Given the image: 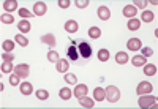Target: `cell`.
<instances>
[{"label": "cell", "instance_id": "836d02e7", "mask_svg": "<svg viewBox=\"0 0 158 109\" xmlns=\"http://www.w3.org/2000/svg\"><path fill=\"white\" fill-rule=\"evenodd\" d=\"M19 16H21V18H24L25 21H27V19H30V18H32V13H30L29 10H25V8H21V10H19Z\"/></svg>", "mask_w": 158, "mask_h": 109}, {"label": "cell", "instance_id": "52a82bcc", "mask_svg": "<svg viewBox=\"0 0 158 109\" xmlns=\"http://www.w3.org/2000/svg\"><path fill=\"white\" fill-rule=\"evenodd\" d=\"M56 68H57L59 73H67L68 68H70V63H68L67 59H60V60L56 63Z\"/></svg>", "mask_w": 158, "mask_h": 109}, {"label": "cell", "instance_id": "74e56055", "mask_svg": "<svg viewBox=\"0 0 158 109\" xmlns=\"http://www.w3.org/2000/svg\"><path fill=\"white\" fill-rule=\"evenodd\" d=\"M19 81H21V76H18V74H11V78H10V84H11V86H18V84H19Z\"/></svg>", "mask_w": 158, "mask_h": 109}, {"label": "cell", "instance_id": "7c38bea8", "mask_svg": "<svg viewBox=\"0 0 158 109\" xmlns=\"http://www.w3.org/2000/svg\"><path fill=\"white\" fill-rule=\"evenodd\" d=\"M85 93H87V86H84V84L76 86V89H74V95H76V98H77V100H79V98H82V97H85Z\"/></svg>", "mask_w": 158, "mask_h": 109}, {"label": "cell", "instance_id": "d590c367", "mask_svg": "<svg viewBox=\"0 0 158 109\" xmlns=\"http://www.w3.org/2000/svg\"><path fill=\"white\" fill-rule=\"evenodd\" d=\"M133 6H135V8L144 10V8L147 6V2H144V0H135V2H133Z\"/></svg>", "mask_w": 158, "mask_h": 109}, {"label": "cell", "instance_id": "60d3db41", "mask_svg": "<svg viewBox=\"0 0 158 109\" xmlns=\"http://www.w3.org/2000/svg\"><path fill=\"white\" fill-rule=\"evenodd\" d=\"M57 3H59L60 8H68V6H70V2H68V0H59Z\"/></svg>", "mask_w": 158, "mask_h": 109}, {"label": "cell", "instance_id": "5bb4252c", "mask_svg": "<svg viewBox=\"0 0 158 109\" xmlns=\"http://www.w3.org/2000/svg\"><path fill=\"white\" fill-rule=\"evenodd\" d=\"M65 30H67L68 33H74V32H77V22L76 21H67L65 22Z\"/></svg>", "mask_w": 158, "mask_h": 109}, {"label": "cell", "instance_id": "d6a6232c", "mask_svg": "<svg viewBox=\"0 0 158 109\" xmlns=\"http://www.w3.org/2000/svg\"><path fill=\"white\" fill-rule=\"evenodd\" d=\"M48 59H49V62H54V63H57V62L60 60V59H59V54H57L56 51H49Z\"/></svg>", "mask_w": 158, "mask_h": 109}, {"label": "cell", "instance_id": "cb8c5ba5", "mask_svg": "<svg viewBox=\"0 0 158 109\" xmlns=\"http://www.w3.org/2000/svg\"><path fill=\"white\" fill-rule=\"evenodd\" d=\"M89 36L94 38V40H97V38L101 36V30L98 29V27H90V29H89Z\"/></svg>", "mask_w": 158, "mask_h": 109}, {"label": "cell", "instance_id": "83f0119b", "mask_svg": "<svg viewBox=\"0 0 158 109\" xmlns=\"http://www.w3.org/2000/svg\"><path fill=\"white\" fill-rule=\"evenodd\" d=\"M98 59H100L101 62H106V60L109 59V52H108V49H100V51H98Z\"/></svg>", "mask_w": 158, "mask_h": 109}, {"label": "cell", "instance_id": "8d00e7d4", "mask_svg": "<svg viewBox=\"0 0 158 109\" xmlns=\"http://www.w3.org/2000/svg\"><path fill=\"white\" fill-rule=\"evenodd\" d=\"M74 5H76L77 8H85L87 5H90V2H89V0H76Z\"/></svg>", "mask_w": 158, "mask_h": 109}, {"label": "cell", "instance_id": "9c48e42d", "mask_svg": "<svg viewBox=\"0 0 158 109\" xmlns=\"http://www.w3.org/2000/svg\"><path fill=\"white\" fill-rule=\"evenodd\" d=\"M136 92L139 93V95H142V93H150L152 92V84L150 82H141L139 86H138V89H136Z\"/></svg>", "mask_w": 158, "mask_h": 109}, {"label": "cell", "instance_id": "7a4b0ae2", "mask_svg": "<svg viewBox=\"0 0 158 109\" xmlns=\"http://www.w3.org/2000/svg\"><path fill=\"white\" fill-rule=\"evenodd\" d=\"M156 104H158V100L156 98H153V97H150V95H141V98H139V107H142V109H146V107H156Z\"/></svg>", "mask_w": 158, "mask_h": 109}, {"label": "cell", "instance_id": "4fadbf2b", "mask_svg": "<svg viewBox=\"0 0 158 109\" xmlns=\"http://www.w3.org/2000/svg\"><path fill=\"white\" fill-rule=\"evenodd\" d=\"M127 27H128V30H131V32L139 30V27H141V21H139V19H136V18H133V19H130V21H128Z\"/></svg>", "mask_w": 158, "mask_h": 109}, {"label": "cell", "instance_id": "3957f363", "mask_svg": "<svg viewBox=\"0 0 158 109\" xmlns=\"http://www.w3.org/2000/svg\"><path fill=\"white\" fill-rule=\"evenodd\" d=\"M15 71H16L18 76H21L22 79H25V78H29V74H30V66L27 63H19V65H16Z\"/></svg>", "mask_w": 158, "mask_h": 109}, {"label": "cell", "instance_id": "277c9868", "mask_svg": "<svg viewBox=\"0 0 158 109\" xmlns=\"http://www.w3.org/2000/svg\"><path fill=\"white\" fill-rule=\"evenodd\" d=\"M77 49H79V56H82L84 59H89V57L92 56V46H90L89 43H85V41L79 43Z\"/></svg>", "mask_w": 158, "mask_h": 109}, {"label": "cell", "instance_id": "ac0fdd59", "mask_svg": "<svg viewBox=\"0 0 158 109\" xmlns=\"http://www.w3.org/2000/svg\"><path fill=\"white\" fill-rule=\"evenodd\" d=\"M77 56H79V52H77V46L71 44V46L68 48V57H70V60L76 62V60H77Z\"/></svg>", "mask_w": 158, "mask_h": 109}, {"label": "cell", "instance_id": "ffe728a7", "mask_svg": "<svg viewBox=\"0 0 158 109\" xmlns=\"http://www.w3.org/2000/svg\"><path fill=\"white\" fill-rule=\"evenodd\" d=\"M144 73H146V76H153V74H156V66L152 65V63H146V65H144Z\"/></svg>", "mask_w": 158, "mask_h": 109}, {"label": "cell", "instance_id": "484cf974", "mask_svg": "<svg viewBox=\"0 0 158 109\" xmlns=\"http://www.w3.org/2000/svg\"><path fill=\"white\" fill-rule=\"evenodd\" d=\"M2 46H3V51L5 52H11L13 49H15V43H13L11 40H5V41L2 43Z\"/></svg>", "mask_w": 158, "mask_h": 109}, {"label": "cell", "instance_id": "4dcf8cb0", "mask_svg": "<svg viewBox=\"0 0 158 109\" xmlns=\"http://www.w3.org/2000/svg\"><path fill=\"white\" fill-rule=\"evenodd\" d=\"M36 98L44 101V100H48V98H49V93H48L46 90H43V89H40V90L36 92Z\"/></svg>", "mask_w": 158, "mask_h": 109}, {"label": "cell", "instance_id": "7402d4cb", "mask_svg": "<svg viewBox=\"0 0 158 109\" xmlns=\"http://www.w3.org/2000/svg\"><path fill=\"white\" fill-rule=\"evenodd\" d=\"M115 62L118 63V65H125L127 62H128V56L125 52H117V56H115Z\"/></svg>", "mask_w": 158, "mask_h": 109}, {"label": "cell", "instance_id": "d4e9b609", "mask_svg": "<svg viewBox=\"0 0 158 109\" xmlns=\"http://www.w3.org/2000/svg\"><path fill=\"white\" fill-rule=\"evenodd\" d=\"M60 98L62 100H70L71 98V90L70 89H67V87H63V89H60Z\"/></svg>", "mask_w": 158, "mask_h": 109}, {"label": "cell", "instance_id": "30bf717a", "mask_svg": "<svg viewBox=\"0 0 158 109\" xmlns=\"http://www.w3.org/2000/svg\"><path fill=\"white\" fill-rule=\"evenodd\" d=\"M41 43H44V44H48V46H56V36L52 35V33H46V35H43L41 36Z\"/></svg>", "mask_w": 158, "mask_h": 109}, {"label": "cell", "instance_id": "5b68a950", "mask_svg": "<svg viewBox=\"0 0 158 109\" xmlns=\"http://www.w3.org/2000/svg\"><path fill=\"white\" fill-rule=\"evenodd\" d=\"M46 11H48V6H46L44 2H36L33 5V13H35L36 16H43Z\"/></svg>", "mask_w": 158, "mask_h": 109}, {"label": "cell", "instance_id": "f1b7e54d", "mask_svg": "<svg viewBox=\"0 0 158 109\" xmlns=\"http://www.w3.org/2000/svg\"><path fill=\"white\" fill-rule=\"evenodd\" d=\"M13 63L11 62H2V73H11L13 71Z\"/></svg>", "mask_w": 158, "mask_h": 109}, {"label": "cell", "instance_id": "1f68e13d", "mask_svg": "<svg viewBox=\"0 0 158 109\" xmlns=\"http://www.w3.org/2000/svg\"><path fill=\"white\" fill-rule=\"evenodd\" d=\"M142 21L144 22H152L153 21V13L152 11H144L142 13Z\"/></svg>", "mask_w": 158, "mask_h": 109}, {"label": "cell", "instance_id": "603a6c76", "mask_svg": "<svg viewBox=\"0 0 158 109\" xmlns=\"http://www.w3.org/2000/svg\"><path fill=\"white\" fill-rule=\"evenodd\" d=\"M32 92H33V87H32L30 82H22V84H21V93H24V95H30Z\"/></svg>", "mask_w": 158, "mask_h": 109}, {"label": "cell", "instance_id": "ba28073f", "mask_svg": "<svg viewBox=\"0 0 158 109\" xmlns=\"http://www.w3.org/2000/svg\"><path fill=\"white\" fill-rule=\"evenodd\" d=\"M97 13H98V18H100L101 21H108V19L111 18V11H109L108 6H100Z\"/></svg>", "mask_w": 158, "mask_h": 109}, {"label": "cell", "instance_id": "9a60e30c", "mask_svg": "<svg viewBox=\"0 0 158 109\" xmlns=\"http://www.w3.org/2000/svg\"><path fill=\"white\" fill-rule=\"evenodd\" d=\"M131 63H133L135 66H144L147 63V57L144 56H135L133 59H131Z\"/></svg>", "mask_w": 158, "mask_h": 109}, {"label": "cell", "instance_id": "2e32d148", "mask_svg": "<svg viewBox=\"0 0 158 109\" xmlns=\"http://www.w3.org/2000/svg\"><path fill=\"white\" fill-rule=\"evenodd\" d=\"M94 98H95L97 101H103L104 98H106V92H104V89L97 87V89L94 90Z\"/></svg>", "mask_w": 158, "mask_h": 109}, {"label": "cell", "instance_id": "f35d334b", "mask_svg": "<svg viewBox=\"0 0 158 109\" xmlns=\"http://www.w3.org/2000/svg\"><path fill=\"white\" fill-rule=\"evenodd\" d=\"M13 60H15V56H11L10 52L2 54V62H13Z\"/></svg>", "mask_w": 158, "mask_h": 109}, {"label": "cell", "instance_id": "d6986e66", "mask_svg": "<svg viewBox=\"0 0 158 109\" xmlns=\"http://www.w3.org/2000/svg\"><path fill=\"white\" fill-rule=\"evenodd\" d=\"M18 29H19L22 33H27V32L30 30V22H29V21H25V19L19 21V22H18Z\"/></svg>", "mask_w": 158, "mask_h": 109}, {"label": "cell", "instance_id": "8992f818", "mask_svg": "<svg viewBox=\"0 0 158 109\" xmlns=\"http://www.w3.org/2000/svg\"><path fill=\"white\" fill-rule=\"evenodd\" d=\"M141 46H142V43H141V40H138V38H130L128 43H127V48L130 51H139Z\"/></svg>", "mask_w": 158, "mask_h": 109}, {"label": "cell", "instance_id": "f546056e", "mask_svg": "<svg viewBox=\"0 0 158 109\" xmlns=\"http://www.w3.org/2000/svg\"><path fill=\"white\" fill-rule=\"evenodd\" d=\"M0 19H2V22H3V24H13V22H15V18H13L11 15H8V13L2 15V16H0Z\"/></svg>", "mask_w": 158, "mask_h": 109}, {"label": "cell", "instance_id": "6da1fadb", "mask_svg": "<svg viewBox=\"0 0 158 109\" xmlns=\"http://www.w3.org/2000/svg\"><path fill=\"white\" fill-rule=\"evenodd\" d=\"M106 100L109 101V103H117L118 101V98H120V92H118V89L115 87V86H109V87H106Z\"/></svg>", "mask_w": 158, "mask_h": 109}, {"label": "cell", "instance_id": "e0dca14e", "mask_svg": "<svg viewBox=\"0 0 158 109\" xmlns=\"http://www.w3.org/2000/svg\"><path fill=\"white\" fill-rule=\"evenodd\" d=\"M2 5H3V8L6 11H15L18 8V2H16V0H5Z\"/></svg>", "mask_w": 158, "mask_h": 109}, {"label": "cell", "instance_id": "e575fe53", "mask_svg": "<svg viewBox=\"0 0 158 109\" xmlns=\"http://www.w3.org/2000/svg\"><path fill=\"white\" fill-rule=\"evenodd\" d=\"M65 81L68 84H76V76L71 74V73H65Z\"/></svg>", "mask_w": 158, "mask_h": 109}, {"label": "cell", "instance_id": "44dd1931", "mask_svg": "<svg viewBox=\"0 0 158 109\" xmlns=\"http://www.w3.org/2000/svg\"><path fill=\"white\" fill-rule=\"evenodd\" d=\"M79 104H81L82 107H94L95 103L92 98H87V97H82V98H79Z\"/></svg>", "mask_w": 158, "mask_h": 109}, {"label": "cell", "instance_id": "4316f807", "mask_svg": "<svg viewBox=\"0 0 158 109\" xmlns=\"http://www.w3.org/2000/svg\"><path fill=\"white\" fill-rule=\"evenodd\" d=\"M16 43L19 44V46H22V48H25L29 44V40L25 38L24 35H16Z\"/></svg>", "mask_w": 158, "mask_h": 109}, {"label": "cell", "instance_id": "ab89813d", "mask_svg": "<svg viewBox=\"0 0 158 109\" xmlns=\"http://www.w3.org/2000/svg\"><path fill=\"white\" fill-rule=\"evenodd\" d=\"M141 56H144V57H149V56H153V51L150 49V48H144L142 49V54Z\"/></svg>", "mask_w": 158, "mask_h": 109}, {"label": "cell", "instance_id": "8fae6325", "mask_svg": "<svg viewBox=\"0 0 158 109\" xmlns=\"http://www.w3.org/2000/svg\"><path fill=\"white\" fill-rule=\"evenodd\" d=\"M123 16L133 19V18L136 16V8H135L133 5H125V6H123Z\"/></svg>", "mask_w": 158, "mask_h": 109}]
</instances>
